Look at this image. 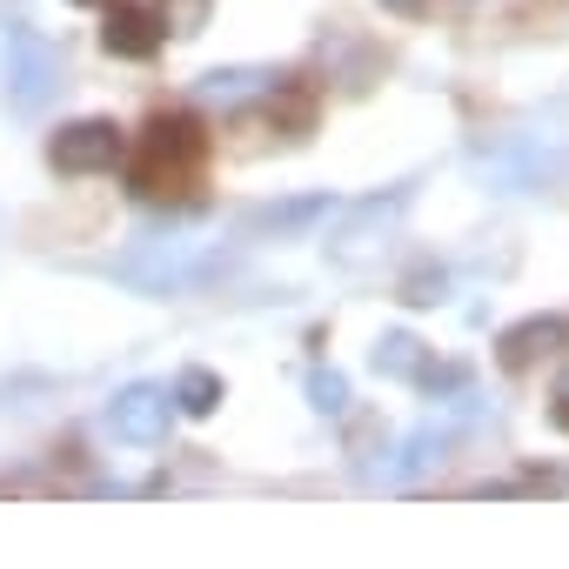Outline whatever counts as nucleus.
I'll return each instance as SVG.
<instances>
[{
	"label": "nucleus",
	"mask_w": 569,
	"mask_h": 569,
	"mask_svg": "<svg viewBox=\"0 0 569 569\" xmlns=\"http://www.w3.org/2000/svg\"><path fill=\"white\" fill-rule=\"evenodd\" d=\"M54 94H61V54H54V41H41L34 28H14L8 34V108L14 114H41Z\"/></svg>",
	"instance_id": "1"
},
{
	"label": "nucleus",
	"mask_w": 569,
	"mask_h": 569,
	"mask_svg": "<svg viewBox=\"0 0 569 569\" xmlns=\"http://www.w3.org/2000/svg\"><path fill=\"white\" fill-rule=\"evenodd\" d=\"M208 268H214V254L194 241H148V248L114 261V274L134 281V289H181V281H201Z\"/></svg>",
	"instance_id": "2"
},
{
	"label": "nucleus",
	"mask_w": 569,
	"mask_h": 569,
	"mask_svg": "<svg viewBox=\"0 0 569 569\" xmlns=\"http://www.w3.org/2000/svg\"><path fill=\"white\" fill-rule=\"evenodd\" d=\"M121 148H128V141H121V128H114L108 114H88V121L61 128L48 154H54V168H61V174H101V168H114V161H121Z\"/></svg>",
	"instance_id": "3"
},
{
	"label": "nucleus",
	"mask_w": 569,
	"mask_h": 569,
	"mask_svg": "<svg viewBox=\"0 0 569 569\" xmlns=\"http://www.w3.org/2000/svg\"><path fill=\"white\" fill-rule=\"evenodd\" d=\"M168 409H174V396H168V389L134 382L128 396H114V402H108V429H114L121 442H161V436H168Z\"/></svg>",
	"instance_id": "4"
},
{
	"label": "nucleus",
	"mask_w": 569,
	"mask_h": 569,
	"mask_svg": "<svg viewBox=\"0 0 569 569\" xmlns=\"http://www.w3.org/2000/svg\"><path fill=\"white\" fill-rule=\"evenodd\" d=\"M409 194H416V188L402 181V188H389V194H376V201H356L349 221H342V234L329 241V254H336V261H362V248H369L376 234H389V221L409 208Z\"/></svg>",
	"instance_id": "5"
},
{
	"label": "nucleus",
	"mask_w": 569,
	"mask_h": 569,
	"mask_svg": "<svg viewBox=\"0 0 569 569\" xmlns=\"http://www.w3.org/2000/svg\"><path fill=\"white\" fill-rule=\"evenodd\" d=\"M161 14L154 8H134V0H121V8L108 14V28H101V41H108V54H121V61H148L154 48H161Z\"/></svg>",
	"instance_id": "6"
},
{
	"label": "nucleus",
	"mask_w": 569,
	"mask_h": 569,
	"mask_svg": "<svg viewBox=\"0 0 569 569\" xmlns=\"http://www.w3.org/2000/svg\"><path fill=\"white\" fill-rule=\"evenodd\" d=\"M274 81H281L274 68H214V74H201V81H194V94H201L208 108H241V101L268 94Z\"/></svg>",
	"instance_id": "7"
},
{
	"label": "nucleus",
	"mask_w": 569,
	"mask_h": 569,
	"mask_svg": "<svg viewBox=\"0 0 569 569\" xmlns=\"http://www.w3.org/2000/svg\"><path fill=\"white\" fill-rule=\"evenodd\" d=\"M556 342H569V322H562V316H536V322H516V329L496 342V356H502V369H529V362L549 356Z\"/></svg>",
	"instance_id": "8"
},
{
	"label": "nucleus",
	"mask_w": 569,
	"mask_h": 569,
	"mask_svg": "<svg viewBox=\"0 0 569 569\" xmlns=\"http://www.w3.org/2000/svg\"><path fill=\"white\" fill-rule=\"evenodd\" d=\"M329 208H336L329 194H302V201H274V208L248 214V234H302V228H316V221H322Z\"/></svg>",
	"instance_id": "9"
},
{
	"label": "nucleus",
	"mask_w": 569,
	"mask_h": 569,
	"mask_svg": "<svg viewBox=\"0 0 569 569\" xmlns=\"http://www.w3.org/2000/svg\"><path fill=\"white\" fill-rule=\"evenodd\" d=\"M194 154H201V128H194V121H181V114L168 121V114H161V121L148 128V168H161V161H168V168H188Z\"/></svg>",
	"instance_id": "10"
},
{
	"label": "nucleus",
	"mask_w": 569,
	"mask_h": 569,
	"mask_svg": "<svg viewBox=\"0 0 569 569\" xmlns=\"http://www.w3.org/2000/svg\"><path fill=\"white\" fill-rule=\"evenodd\" d=\"M174 409H181V416H214V409H221V376H214V369H181Z\"/></svg>",
	"instance_id": "11"
},
{
	"label": "nucleus",
	"mask_w": 569,
	"mask_h": 569,
	"mask_svg": "<svg viewBox=\"0 0 569 569\" xmlns=\"http://www.w3.org/2000/svg\"><path fill=\"white\" fill-rule=\"evenodd\" d=\"M442 449H449V422H429V429H416V436L402 442V462H396L389 476H422L429 462H442Z\"/></svg>",
	"instance_id": "12"
},
{
	"label": "nucleus",
	"mask_w": 569,
	"mask_h": 569,
	"mask_svg": "<svg viewBox=\"0 0 569 569\" xmlns=\"http://www.w3.org/2000/svg\"><path fill=\"white\" fill-rule=\"evenodd\" d=\"M376 369H382V376L416 382V376H422V342H416V336H402V329H396V336H382V342H376Z\"/></svg>",
	"instance_id": "13"
},
{
	"label": "nucleus",
	"mask_w": 569,
	"mask_h": 569,
	"mask_svg": "<svg viewBox=\"0 0 569 569\" xmlns=\"http://www.w3.org/2000/svg\"><path fill=\"white\" fill-rule=\"evenodd\" d=\"M309 402H316L322 416H342V409H349V382H342L336 369H316V376H309Z\"/></svg>",
	"instance_id": "14"
},
{
	"label": "nucleus",
	"mask_w": 569,
	"mask_h": 569,
	"mask_svg": "<svg viewBox=\"0 0 569 569\" xmlns=\"http://www.w3.org/2000/svg\"><path fill=\"white\" fill-rule=\"evenodd\" d=\"M161 28L201 34V28H208V0H161Z\"/></svg>",
	"instance_id": "15"
},
{
	"label": "nucleus",
	"mask_w": 569,
	"mask_h": 569,
	"mask_svg": "<svg viewBox=\"0 0 569 569\" xmlns=\"http://www.w3.org/2000/svg\"><path fill=\"white\" fill-rule=\"evenodd\" d=\"M442 289H449V281H442V268H416V274L402 281V302L429 309V302H442Z\"/></svg>",
	"instance_id": "16"
},
{
	"label": "nucleus",
	"mask_w": 569,
	"mask_h": 569,
	"mask_svg": "<svg viewBox=\"0 0 569 569\" xmlns=\"http://www.w3.org/2000/svg\"><path fill=\"white\" fill-rule=\"evenodd\" d=\"M556 422H562V429H569V369H562V376H556Z\"/></svg>",
	"instance_id": "17"
},
{
	"label": "nucleus",
	"mask_w": 569,
	"mask_h": 569,
	"mask_svg": "<svg viewBox=\"0 0 569 569\" xmlns=\"http://www.w3.org/2000/svg\"><path fill=\"white\" fill-rule=\"evenodd\" d=\"M382 8H389V14H422L429 0H382Z\"/></svg>",
	"instance_id": "18"
},
{
	"label": "nucleus",
	"mask_w": 569,
	"mask_h": 569,
	"mask_svg": "<svg viewBox=\"0 0 569 569\" xmlns=\"http://www.w3.org/2000/svg\"><path fill=\"white\" fill-rule=\"evenodd\" d=\"M74 8H94V0H74Z\"/></svg>",
	"instance_id": "19"
}]
</instances>
